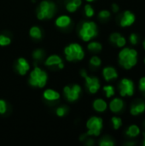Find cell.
<instances>
[{"mask_svg": "<svg viewBox=\"0 0 145 146\" xmlns=\"http://www.w3.org/2000/svg\"><path fill=\"white\" fill-rule=\"evenodd\" d=\"M138 62V52L134 49L124 48L119 53V63L125 69H131Z\"/></svg>", "mask_w": 145, "mask_h": 146, "instance_id": "1", "label": "cell"}, {"mask_svg": "<svg viewBox=\"0 0 145 146\" xmlns=\"http://www.w3.org/2000/svg\"><path fill=\"white\" fill-rule=\"evenodd\" d=\"M79 37L82 40L87 42L97 35V27L93 21H85L82 24L79 31Z\"/></svg>", "mask_w": 145, "mask_h": 146, "instance_id": "2", "label": "cell"}, {"mask_svg": "<svg viewBox=\"0 0 145 146\" xmlns=\"http://www.w3.org/2000/svg\"><path fill=\"white\" fill-rule=\"evenodd\" d=\"M47 82V74L39 68L38 67H35L34 69L30 74L29 83L32 86L43 88Z\"/></svg>", "mask_w": 145, "mask_h": 146, "instance_id": "3", "label": "cell"}, {"mask_svg": "<svg viewBox=\"0 0 145 146\" xmlns=\"http://www.w3.org/2000/svg\"><path fill=\"white\" fill-rule=\"evenodd\" d=\"M56 13V5L50 1H43L40 3L38 10L37 16L39 20L50 19Z\"/></svg>", "mask_w": 145, "mask_h": 146, "instance_id": "4", "label": "cell"}, {"mask_svg": "<svg viewBox=\"0 0 145 146\" xmlns=\"http://www.w3.org/2000/svg\"><path fill=\"white\" fill-rule=\"evenodd\" d=\"M64 53L66 58L69 62L73 61H80L85 56V52L79 44H71L65 48Z\"/></svg>", "mask_w": 145, "mask_h": 146, "instance_id": "5", "label": "cell"}, {"mask_svg": "<svg viewBox=\"0 0 145 146\" xmlns=\"http://www.w3.org/2000/svg\"><path fill=\"white\" fill-rule=\"evenodd\" d=\"M86 127L88 129L87 135L99 136L103 128V120L100 117L93 116L87 121Z\"/></svg>", "mask_w": 145, "mask_h": 146, "instance_id": "6", "label": "cell"}, {"mask_svg": "<svg viewBox=\"0 0 145 146\" xmlns=\"http://www.w3.org/2000/svg\"><path fill=\"white\" fill-rule=\"evenodd\" d=\"M80 74L81 76H83L85 80V86L88 89V91L92 93L95 94L98 92V90L100 89V81L97 77H91L87 75V73L85 69H82L80 71Z\"/></svg>", "mask_w": 145, "mask_h": 146, "instance_id": "7", "label": "cell"}, {"mask_svg": "<svg viewBox=\"0 0 145 146\" xmlns=\"http://www.w3.org/2000/svg\"><path fill=\"white\" fill-rule=\"evenodd\" d=\"M119 89H120V94L122 97H131L134 94V83L132 80L124 78L121 80L120 85H119Z\"/></svg>", "mask_w": 145, "mask_h": 146, "instance_id": "8", "label": "cell"}, {"mask_svg": "<svg viewBox=\"0 0 145 146\" xmlns=\"http://www.w3.org/2000/svg\"><path fill=\"white\" fill-rule=\"evenodd\" d=\"M63 92L65 97L69 102H74L79 98L81 92V87L79 85H73L72 86H67L64 87Z\"/></svg>", "mask_w": 145, "mask_h": 146, "instance_id": "9", "label": "cell"}, {"mask_svg": "<svg viewBox=\"0 0 145 146\" xmlns=\"http://www.w3.org/2000/svg\"><path fill=\"white\" fill-rule=\"evenodd\" d=\"M135 20H136V17H135V15L129 11V10H126L121 17V21H120V25L122 27H130L132 26L134 22H135Z\"/></svg>", "mask_w": 145, "mask_h": 146, "instance_id": "10", "label": "cell"}, {"mask_svg": "<svg viewBox=\"0 0 145 146\" xmlns=\"http://www.w3.org/2000/svg\"><path fill=\"white\" fill-rule=\"evenodd\" d=\"M15 68L17 70V72L21 74V75H25L27 71L29 70L30 68V66L28 64V62L23 58V57H21L17 60L16 62V64H15Z\"/></svg>", "mask_w": 145, "mask_h": 146, "instance_id": "11", "label": "cell"}, {"mask_svg": "<svg viewBox=\"0 0 145 146\" xmlns=\"http://www.w3.org/2000/svg\"><path fill=\"white\" fill-rule=\"evenodd\" d=\"M145 111V103L144 101H136L130 109V112L132 115H138L140 114H143Z\"/></svg>", "mask_w": 145, "mask_h": 146, "instance_id": "12", "label": "cell"}, {"mask_svg": "<svg viewBox=\"0 0 145 146\" xmlns=\"http://www.w3.org/2000/svg\"><path fill=\"white\" fill-rule=\"evenodd\" d=\"M125 104L121 98H114L109 104V109L113 113H120L123 110Z\"/></svg>", "mask_w": 145, "mask_h": 146, "instance_id": "13", "label": "cell"}, {"mask_svg": "<svg viewBox=\"0 0 145 146\" xmlns=\"http://www.w3.org/2000/svg\"><path fill=\"white\" fill-rule=\"evenodd\" d=\"M103 75L105 80H107V81L115 80L118 77L117 71L115 70V68H114L112 67H106L105 68H103Z\"/></svg>", "mask_w": 145, "mask_h": 146, "instance_id": "14", "label": "cell"}, {"mask_svg": "<svg viewBox=\"0 0 145 146\" xmlns=\"http://www.w3.org/2000/svg\"><path fill=\"white\" fill-rule=\"evenodd\" d=\"M93 108H94V110L96 111H97L99 113H102V112H104L107 110L108 104L103 99L97 98L93 102Z\"/></svg>", "mask_w": 145, "mask_h": 146, "instance_id": "15", "label": "cell"}, {"mask_svg": "<svg viewBox=\"0 0 145 146\" xmlns=\"http://www.w3.org/2000/svg\"><path fill=\"white\" fill-rule=\"evenodd\" d=\"M70 23H71V19L68 15H61L56 20V25L61 28H65L68 27Z\"/></svg>", "mask_w": 145, "mask_h": 146, "instance_id": "16", "label": "cell"}, {"mask_svg": "<svg viewBox=\"0 0 145 146\" xmlns=\"http://www.w3.org/2000/svg\"><path fill=\"white\" fill-rule=\"evenodd\" d=\"M44 98L48 101H56L60 98V94L52 89H48L44 91Z\"/></svg>", "mask_w": 145, "mask_h": 146, "instance_id": "17", "label": "cell"}, {"mask_svg": "<svg viewBox=\"0 0 145 146\" xmlns=\"http://www.w3.org/2000/svg\"><path fill=\"white\" fill-rule=\"evenodd\" d=\"M62 62V58L57 56V55H52L50 56H49L46 61H45V65L46 66H49V67H51V66H57L59 63Z\"/></svg>", "mask_w": 145, "mask_h": 146, "instance_id": "18", "label": "cell"}, {"mask_svg": "<svg viewBox=\"0 0 145 146\" xmlns=\"http://www.w3.org/2000/svg\"><path fill=\"white\" fill-rule=\"evenodd\" d=\"M126 135L130 138H136L140 134V128L137 125H131L126 130Z\"/></svg>", "mask_w": 145, "mask_h": 146, "instance_id": "19", "label": "cell"}, {"mask_svg": "<svg viewBox=\"0 0 145 146\" xmlns=\"http://www.w3.org/2000/svg\"><path fill=\"white\" fill-rule=\"evenodd\" d=\"M29 33H30V36L35 39H39V38H41V36H42L41 30L38 27H32L30 29Z\"/></svg>", "mask_w": 145, "mask_h": 146, "instance_id": "20", "label": "cell"}, {"mask_svg": "<svg viewBox=\"0 0 145 146\" xmlns=\"http://www.w3.org/2000/svg\"><path fill=\"white\" fill-rule=\"evenodd\" d=\"M88 50L93 52H99L102 50V44L98 42H91L87 46Z\"/></svg>", "mask_w": 145, "mask_h": 146, "instance_id": "21", "label": "cell"}, {"mask_svg": "<svg viewBox=\"0 0 145 146\" xmlns=\"http://www.w3.org/2000/svg\"><path fill=\"white\" fill-rule=\"evenodd\" d=\"M111 121H112V124H113V127H114V129H115V130H118V129L121 128V127L122 126V120H121L120 117L114 116V117L111 119Z\"/></svg>", "mask_w": 145, "mask_h": 146, "instance_id": "22", "label": "cell"}, {"mask_svg": "<svg viewBox=\"0 0 145 146\" xmlns=\"http://www.w3.org/2000/svg\"><path fill=\"white\" fill-rule=\"evenodd\" d=\"M103 91L105 92V94H106V97L108 98L113 97L115 95V88L114 86H106L103 87Z\"/></svg>", "mask_w": 145, "mask_h": 146, "instance_id": "23", "label": "cell"}, {"mask_svg": "<svg viewBox=\"0 0 145 146\" xmlns=\"http://www.w3.org/2000/svg\"><path fill=\"white\" fill-rule=\"evenodd\" d=\"M44 53L42 50L40 49H38V50H35L33 52H32V57L34 60L36 61H38V60H41L44 56Z\"/></svg>", "mask_w": 145, "mask_h": 146, "instance_id": "24", "label": "cell"}, {"mask_svg": "<svg viewBox=\"0 0 145 146\" xmlns=\"http://www.w3.org/2000/svg\"><path fill=\"white\" fill-rule=\"evenodd\" d=\"M99 145L100 146H113L115 145V143L112 139H109V138H103L100 140L99 142Z\"/></svg>", "mask_w": 145, "mask_h": 146, "instance_id": "25", "label": "cell"}, {"mask_svg": "<svg viewBox=\"0 0 145 146\" xmlns=\"http://www.w3.org/2000/svg\"><path fill=\"white\" fill-rule=\"evenodd\" d=\"M11 42V39L5 36V35H3L1 34L0 35V45L1 46H6V45H9Z\"/></svg>", "mask_w": 145, "mask_h": 146, "instance_id": "26", "label": "cell"}, {"mask_svg": "<svg viewBox=\"0 0 145 146\" xmlns=\"http://www.w3.org/2000/svg\"><path fill=\"white\" fill-rule=\"evenodd\" d=\"M85 13L87 17H92L94 15V9L90 4H86L85 6Z\"/></svg>", "mask_w": 145, "mask_h": 146, "instance_id": "27", "label": "cell"}, {"mask_svg": "<svg viewBox=\"0 0 145 146\" xmlns=\"http://www.w3.org/2000/svg\"><path fill=\"white\" fill-rule=\"evenodd\" d=\"M68 109L66 106H61V107L57 108V110H56V115L58 116H61L62 117V116H64L68 113Z\"/></svg>", "mask_w": 145, "mask_h": 146, "instance_id": "28", "label": "cell"}, {"mask_svg": "<svg viewBox=\"0 0 145 146\" xmlns=\"http://www.w3.org/2000/svg\"><path fill=\"white\" fill-rule=\"evenodd\" d=\"M129 41L132 45H136L138 44V41H139V38L138 35L137 33H132L129 37Z\"/></svg>", "mask_w": 145, "mask_h": 146, "instance_id": "29", "label": "cell"}, {"mask_svg": "<svg viewBox=\"0 0 145 146\" xmlns=\"http://www.w3.org/2000/svg\"><path fill=\"white\" fill-rule=\"evenodd\" d=\"M90 63L94 67H99L102 63V61L98 56H92L90 60Z\"/></svg>", "mask_w": 145, "mask_h": 146, "instance_id": "30", "label": "cell"}, {"mask_svg": "<svg viewBox=\"0 0 145 146\" xmlns=\"http://www.w3.org/2000/svg\"><path fill=\"white\" fill-rule=\"evenodd\" d=\"M98 16L101 20H107L110 17V12L109 10H102L99 12Z\"/></svg>", "mask_w": 145, "mask_h": 146, "instance_id": "31", "label": "cell"}, {"mask_svg": "<svg viewBox=\"0 0 145 146\" xmlns=\"http://www.w3.org/2000/svg\"><path fill=\"white\" fill-rule=\"evenodd\" d=\"M77 8H78V7L73 3L72 1H70V0H69V2H68L67 4H66V9H67L68 11H69V12H74V11H76Z\"/></svg>", "mask_w": 145, "mask_h": 146, "instance_id": "32", "label": "cell"}, {"mask_svg": "<svg viewBox=\"0 0 145 146\" xmlns=\"http://www.w3.org/2000/svg\"><path fill=\"white\" fill-rule=\"evenodd\" d=\"M115 44H116V45L118 46V47H124L125 45H126V39L124 38V37H122V36H121L118 39H117V41L115 42Z\"/></svg>", "mask_w": 145, "mask_h": 146, "instance_id": "33", "label": "cell"}, {"mask_svg": "<svg viewBox=\"0 0 145 146\" xmlns=\"http://www.w3.org/2000/svg\"><path fill=\"white\" fill-rule=\"evenodd\" d=\"M6 110H7V104L5 101L0 99V114L3 115L6 112Z\"/></svg>", "mask_w": 145, "mask_h": 146, "instance_id": "34", "label": "cell"}, {"mask_svg": "<svg viewBox=\"0 0 145 146\" xmlns=\"http://www.w3.org/2000/svg\"><path fill=\"white\" fill-rule=\"evenodd\" d=\"M121 36V35L120 33H112V34L110 35L109 39H110V41H111L112 43L115 44V42L117 41V39H118Z\"/></svg>", "mask_w": 145, "mask_h": 146, "instance_id": "35", "label": "cell"}, {"mask_svg": "<svg viewBox=\"0 0 145 146\" xmlns=\"http://www.w3.org/2000/svg\"><path fill=\"white\" fill-rule=\"evenodd\" d=\"M139 89L145 94V77H143L139 80Z\"/></svg>", "mask_w": 145, "mask_h": 146, "instance_id": "36", "label": "cell"}, {"mask_svg": "<svg viewBox=\"0 0 145 146\" xmlns=\"http://www.w3.org/2000/svg\"><path fill=\"white\" fill-rule=\"evenodd\" d=\"M119 9H120V8H119V6L116 3H113L112 4V10H113V12L117 13L119 11Z\"/></svg>", "mask_w": 145, "mask_h": 146, "instance_id": "37", "label": "cell"}, {"mask_svg": "<svg viewBox=\"0 0 145 146\" xmlns=\"http://www.w3.org/2000/svg\"><path fill=\"white\" fill-rule=\"evenodd\" d=\"M70 1H72L77 7H79L81 5V3H82V1L81 0H70Z\"/></svg>", "mask_w": 145, "mask_h": 146, "instance_id": "38", "label": "cell"}, {"mask_svg": "<svg viewBox=\"0 0 145 146\" xmlns=\"http://www.w3.org/2000/svg\"><path fill=\"white\" fill-rule=\"evenodd\" d=\"M86 145H94V141H93V139H87V142H86Z\"/></svg>", "mask_w": 145, "mask_h": 146, "instance_id": "39", "label": "cell"}, {"mask_svg": "<svg viewBox=\"0 0 145 146\" xmlns=\"http://www.w3.org/2000/svg\"><path fill=\"white\" fill-rule=\"evenodd\" d=\"M57 67H58L59 68H63L64 65H63V63H62V62H61V63H59V64L57 65Z\"/></svg>", "mask_w": 145, "mask_h": 146, "instance_id": "40", "label": "cell"}, {"mask_svg": "<svg viewBox=\"0 0 145 146\" xmlns=\"http://www.w3.org/2000/svg\"><path fill=\"white\" fill-rule=\"evenodd\" d=\"M135 145L134 142H132V143H126V145Z\"/></svg>", "mask_w": 145, "mask_h": 146, "instance_id": "41", "label": "cell"}, {"mask_svg": "<svg viewBox=\"0 0 145 146\" xmlns=\"http://www.w3.org/2000/svg\"><path fill=\"white\" fill-rule=\"evenodd\" d=\"M143 145L145 146V133H144V141H143Z\"/></svg>", "mask_w": 145, "mask_h": 146, "instance_id": "42", "label": "cell"}, {"mask_svg": "<svg viewBox=\"0 0 145 146\" xmlns=\"http://www.w3.org/2000/svg\"><path fill=\"white\" fill-rule=\"evenodd\" d=\"M143 47H144V49L145 50V39L143 41Z\"/></svg>", "mask_w": 145, "mask_h": 146, "instance_id": "43", "label": "cell"}, {"mask_svg": "<svg viewBox=\"0 0 145 146\" xmlns=\"http://www.w3.org/2000/svg\"><path fill=\"white\" fill-rule=\"evenodd\" d=\"M87 2H93V1H95V0H86Z\"/></svg>", "mask_w": 145, "mask_h": 146, "instance_id": "44", "label": "cell"}, {"mask_svg": "<svg viewBox=\"0 0 145 146\" xmlns=\"http://www.w3.org/2000/svg\"><path fill=\"white\" fill-rule=\"evenodd\" d=\"M144 126L145 127V121H144Z\"/></svg>", "mask_w": 145, "mask_h": 146, "instance_id": "45", "label": "cell"}, {"mask_svg": "<svg viewBox=\"0 0 145 146\" xmlns=\"http://www.w3.org/2000/svg\"><path fill=\"white\" fill-rule=\"evenodd\" d=\"M144 63H145V58H144Z\"/></svg>", "mask_w": 145, "mask_h": 146, "instance_id": "46", "label": "cell"}]
</instances>
